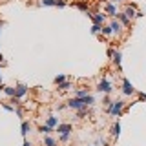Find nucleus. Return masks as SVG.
Wrapping results in <instances>:
<instances>
[{"label":"nucleus","instance_id":"obj_1","mask_svg":"<svg viewBox=\"0 0 146 146\" xmlns=\"http://www.w3.org/2000/svg\"><path fill=\"white\" fill-rule=\"evenodd\" d=\"M124 106H126V102H124V100H122V99H117V100H113V102H111V106L108 108V113L119 119V117L122 115V110H124Z\"/></svg>","mask_w":146,"mask_h":146},{"label":"nucleus","instance_id":"obj_2","mask_svg":"<svg viewBox=\"0 0 146 146\" xmlns=\"http://www.w3.org/2000/svg\"><path fill=\"white\" fill-rule=\"evenodd\" d=\"M97 91H100V93H104V95H110L113 91V86H111V82H110L108 79H102L97 84Z\"/></svg>","mask_w":146,"mask_h":146},{"label":"nucleus","instance_id":"obj_3","mask_svg":"<svg viewBox=\"0 0 146 146\" xmlns=\"http://www.w3.org/2000/svg\"><path fill=\"white\" fill-rule=\"evenodd\" d=\"M68 108H71V110H77V111H80V110H84V102H82V99H77V97H71L70 100H68Z\"/></svg>","mask_w":146,"mask_h":146},{"label":"nucleus","instance_id":"obj_4","mask_svg":"<svg viewBox=\"0 0 146 146\" xmlns=\"http://www.w3.org/2000/svg\"><path fill=\"white\" fill-rule=\"evenodd\" d=\"M121 90H122V93H124L126 97H130V95L137 93L135 88H133V84H131V82L128 80V79H122V88H121Z\"/></svg>","mask_w":146,"mask_h":146},{"label":"nucleus","instance_id":"obj_5","mask_svg":"<svg viewBox=\"0 0 146 146\" xmlns=\"http://www.w3.org/2000/svg\"><path fill=\"white\" fill-rule=\"evenodd\" d=\"M137 11H139V9H137V6L135 4H126V7H124V15L130 18V20H133V18H137Z\"/></svg>","mask_w":146,"mask_h":146},{"label":"nucleus","instance_id":"obj_6","mask_svg":"<svg viewBox=\"0 0 146 146\" xmlns=\"http://www.w3.org/2000/svg\"><path fill=\"white\" fill-rule=\"evenodd\" d=\"M27 93V86L26 84H18L17 88H15V97L13 99H17V100H20L22 97H24V95Z\"/></svg>","mask_w":146,"mask_h":146},{"label":"nucleus","instance_id":"obj_7","mask_svg":"<svg viewBox=\"0 0 146 146\" xmlns=\"http://www.w3.org/2000/svg\"><path fill=\"white\" fill-rule=\"evenodd\" d=\"M91 20H93V24L104 26V22H106V15H104V13H91Z\"/></svg>","mask_w":146,"mask_h":146},{"label":"nucleus","instance_id":"obj_8","mask_svg":"<svg viewBox=\"0 0 146 146\" xmlns=\"http://www.w3.org/2000/svg\"><path fill=\"white\" fill-rule=\"evenodd\" d=\"M115 20H119V22H121V26H122V27H128V26L131 24V20H130V18H128V17H126L122 11H121V13L117 11V15H115Z\"/></svg>","mask_w":146,"mask_h":146},{"label":"nucleus","instance_id":"obj_9","mask_svg":"<svg viewBox=\"0 0 146 146\" xmlns=\"http://www.w3.org/2000/svg\"><path fill=\"white\" fill-rule=\"evenodd\" d=\"M71 130H73V126L70 124V122H66V124H58L57 126V131H58V133H71Z\"/></svg>","mask_w":146,"mask_h":146},{"label":"nucleus","instance_id":"obj_10","mask_svg":"<svg viewBox=\"0 0 146 146\" xmlns=\"http://www.w3.org/2000/svg\"><path fill=\"white\" fill-rule=\"evenodd\" d=\"M29 131H31V122H29V121H22V126H20V133L26 137L27 133H29Z\"/></svg>","mask_w":146,"mask_h":146},{"label":"nucleus","instance_id":"obj_11","mask_svg":"<svg viewBox=\"0 0 146 146\" xmlns=\"http://www.w3.org/2000/svg\"><path fill=\"white\" fill-rule=\"evenodd\" d=\"M46 124L55 130V126H58V117H55V115H48V119H46Z\"/></svg>","mask_w":146,"mask_h":146},{"label":"nucleus","instance_id":"obj_12","mask_svg":"<svg viewBox=\"0 0 146 146\" xmlns=\"http://www.w3.org/2000/svg\"><path fill=\"white\" fill-rule=\"evenodd\" d=\"M111 60H113V64H115V66H117V70H119V71H121V62H122V53H121V51H119V49H117V51H115V57H113V58H111Z\"/></svg>","mask_w":146,"mask_h":146},{"label":"nucleus","instance_id":"obj_13","mask_svg":"<svg viewBox=\"0 0 146 146\" xmlns=\"http://www.w3.org/2000/svg\"><path fill=\"white\" fill-rule=\"evenodd\" d=\"M106 13H108L110 17H113V18H115V15H117V7L113 6L111 2H106Z\"/></svg>","mask_w":146,"mask_h":146},{"label":"nucleus","instance_id":"obj_14","mask_svg":"<svg viewBox=\"0 0 146 146\" xmlns=\"http://www.w3.org/2000/svg\"><path fill=\"white\" fill-rule=\"evenodd\" d=\"M110 27H111V29H113V33H121V29H122L121 22H119V20H115V18H113V20L110 22Z\"/></svg>","mask_w":146,"mask_h":146},{"label":"nucleus","instance_id":"obj_15","mask_svg":"<svg viewBox=\"0 0 146 146\" xmlns=\"http://www.w3.org/2000/svg\"><path fill=\"white\" fill-rule=\"evenodd\" d=\"M82 102H84L86 108H88V106H93V104H95V97L90 93V95H86V97H82Z\"/></svg>","mask_w":146,"mask_h":146},{"label":"nucleus","instance_id":"obj_16","mask_svg":"<svg viewBox=\"0 0 146 146\" xmlns=\"http://www.w3.org/2000/svg\"><path fill=\"white\" fill-rule=\"evenodd\" d=\"M119 135H121V122H115V124H113L111 126V137H115V139H117V137Z\"/></svg>","mask_w":146,"mask_h":146},{"label":"nucleus","instance_id":"obj_17","mask_svg":"<svg viewBox=\"0 0 146 146\" xmlns=\"http://www.w3.org/2000/svg\"><path fill=\"white\" fill-rule=\"evenodd\" d=\"M58 143H57V139H53L51 135H46L44 137V146H57Z\"/></svg>","mask_w":146,"mask_h":146},{"label":"nucleus","instance_id":"obj_18","mask_svg":"<svg viewBox=\"0 0 146 146\" xmlns=\"http://www.w3.org/2000/svg\"><path fill=\"white\" fill-rule=\"evenodd\" d=\"M38 131H40V133H44V135H49V133H51V131H55V130H53V128H49L48 124H40V126H38Z\"/></svg>","mask_w":146,"mask_h":146},{"label":"nucleus","instance_id":"obj_19","mask_svg":"<svg viewBox=\"0 0 146 146\" xmlns=\"http://www.w3.org/2000/svg\"><path fill=\"white\" fill-rule=\"evenodd\" d=\"M75 6H77V7H79V9H80V11H86V13H88V9H90V4H88V2H86V0H82V2H77V4H75Z\"/></svg>","mask_w":146,"mask_h":146},{"label":"nucleus","instance_id":"obj_20","mask_svg":"<svg viewBox=\"0 0 146 146\" xmlns=\"http://www.w3.org/2000/svg\"><path fill=\"white\" fill-rule=\"evenodd\" d=\"M86 95H90V90H88V88H84V90H77L75 97H77V99H82V97H86Z\"/></svg>","mask_w":146,"mask_h":146},{"label":"nucleus","instance_id":"obj_21","mask_svg":"<svg viewBox=\"0 0 146 146\" xmlns=\"http://www.w3.org/2000/svg\"><path fill=\"white\" fill-rule=\"evenodd\" d=\"M100 33H102L104 36H110V35H113V29H111V27H110V24H108V26H102V31H100Z\"/></svg>","mask_w":146,"mask_h":146},{"label":"nucleus","instance_id":"obj_22","mask_svg":"<svg viewBox=\"0 0 146 146\" xmlns=\"http://www.w3.org/2000/svg\"><path fill=\"white\" fill-rule=\"evenodd\" d=\"M53 82H55V84H62V82H66V75H62V73H60V75H57V77H55V79H53Z\"/></svg>","mask_w":146,"mask_h":146},{"label":"nucleus","instance_id":"obj_23","mask_svg":"<svg viewBox=\"0 0 146 146\" xmlns=\"http://www.w3.org/2000/svg\"><path fill=\"white\" fill-rule=\"evenodd\" d=\"M100 31H102V26H99V24H93V26H91V33H93V35H99Z\"/></svg>","mask_w":146,"mask_h":146},{"label":"nucleus","instance_id":"obj_24","mask_svg":"<svg viewBox=\"0 0 146 146\" xmlns=\"http://www.w3.org/2000/svg\"><path fill=\"white\" fill-rule=\"evenodd\" d=\"M71 88V82H62V84H58V90H60V91H66V90H70Z\"/></svg>","mask_w":146,"mask_h":146},{"label":"nucleus","instance_id":"obj_25","mask_svg":"<svg viewBox=\"0 0 146 146\" xmlns=\"http://www.w3.org/2000/svg\"><path fill=\"white\" fill-rule=\"evenodd\" d=\"M4 93H7L9 97H15V88H9V86H4Z\"/></svg>","mask_w":146,"mask_h":146},{"label":"nucleus","instance_id":"obj_26","mask_svg":"<svg viewBox=\"0 0 146 146\" xmlns=\"http://www.w3.org/2000/svg\"><path fill=\"white\" fill-rule=\"evenodd\" d=\"M111 102H113V100L110 99V95H104V99H102V104H104V106L110 108V106H111Z\"/></svg>","mask_w":146,"mask_h":146},{"label":"nucleus","instance_id":"obj_27","mask_svg":"<svg viewBox=\"0 0 146 146\" xmlns=\"http://www.w3.org/2000/svg\"><path fill=\"white\" fill-rule=\"evenodd\" d=\"M70 137H71V133H62L60 135V143H68V141H70Z\"/></svg>","mask_w":146,"mask_h":146},{"label":"nucleus","instance_id":"obj_28","mask_svg":"<svg viewBox=\"0 0 146 146\" xmlns=\"http://www.w3.org/2000/svg\"><path fill=\"white\" fill-rule=\"evenodd\" d=\"M42 6H55V0H40Z\"/></svg>","mask_w":146,"mask_h":146},{"label":"nucleus","instance_id":"obj_29","mask_svg":"<svg viewBox=\"0 0 146 146\" xmlns=\"http://www.w3.org/2000/svg\"><path fill=\"white\" fill-rule=\"evenodd\" d=\"M66 0H55V6H57V7H64V6H66Z\"/></svg>","mask_w":146,"mask_h":146},{"label":"nucleus","instance_id":"obj_30","mask_svg":"<svg viewBox=\"0 0 146 146\" xmlns=\"http://www.w3.org/2000/svg\"><path fill=\"white\" fill-rule=\"evenodd\" d=\"M106 55H108L110 58H113V57H115V49H113V48H110L108 51H106Z\"/></svg>","mask_w":146,"mask_h":146},{"label":"nucleus","instance_id":"obj_31","mask_svg":"<svg viewBox=\"0 0 146 146\" xmlns=\"http://www.w3.org/2000/svg\"><path fill=\"white\" fill-rule=\"evenodd\" d=\"M2 108H4V110H7V111H13V110H15L13 106H9V104H6V102H2Z\"/></svg>","mask_w":146,"mask_h":146},{"label":"nucleus","instance_id":"obj_32","mask_svg":"<svg viewBox=\"0 0 146 146\" xmlns=\"http://www.w3.org/2000/svg\"><path fill=\"white\" fill-rule=\"evenodd\" d=\"M137 97H139V100H143V102H146V93H137Z\"/></svg>","mask_w":146,"mask_h":146},{"label":"nucleus","instance_id":"obj_33","mask_svg":"<svg viewBox=\"0 0 146 146\" xmlns=\"http://www.w3.org/2000/svg\"><path fill=\"white\" fill-rule=\"evenodd\" d=\"M22 146H31V143H29V141H24V144H22Z\"/></svg>","mask_w":146,"mask_h":146},{"label":"nucleus","instance_id":"obj_34","mask_svg":"<svg viewBox=\"0 0 146 146\" xmlns=\"http://www.w3.org/2000/svg\"><path fill=\"white\" fill-rule=\"evenodd\" d=\"M2 93H4V86L0 84V95H2Z\"/></svg>","mask_w":146,"mask_h":146},{"label":"nucleus","instance_id":"obj_35","mask_svg":"<svg viewBox=\"0 0 146 146\" xmlns=\"http://www.w3.org/2000/svg\"><path fill=\"white\" fill-rule=\"evenodd\" d=\"M0 62H2V64H4V57H2V53H0Z\"/></svg>","mask_w":146,"mask_h":146},{"label":"nucleus","instance_id":"obj_36","mask_svg":"<svg viewBox=\"0 0 146 146\" xmlns=\"http://www.w3.org/2000/svg\"><path fill=\"white\" fill-rule=\"evenodd\" d=\"M113 2H124V0H113Z\"/></svg>","mask_w":146,"mask_h":146},{"label":"nucleus","instance_id":"obj_37","mask_svg":"<svg viewBox=\"0 0 146 146\" xmlns=\"http://www.w3.org/2000/svg\"><path fill=\"white\" fill-rule=\"evenodd\" d=\"M0 84H2V77H0Z\"/></svg>","mask_w":146,"mask_h":146}]
</instances>
